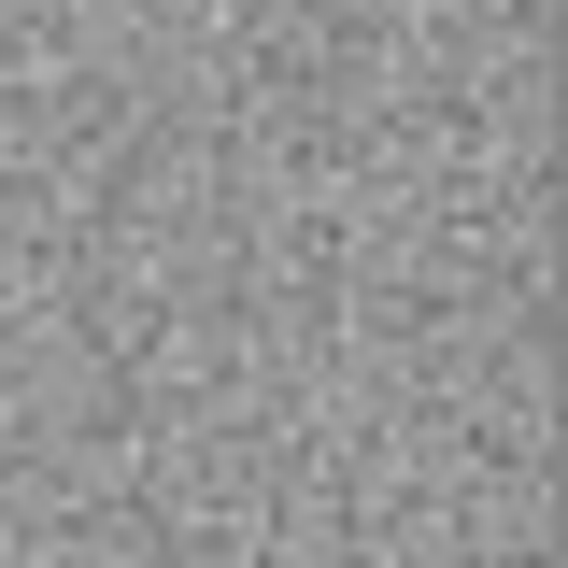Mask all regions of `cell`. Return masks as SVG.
Returning <instances> with one entry per match:
<instances>
[{"label":"cell","mask_w":568,"mask_h":568,"mask_svg":"<svg viewBox=\"0 0 568 568\" xmlns=\"http://www.w3.org/2000/svg\"><path fill=\"white\" fill-rule=\"evenodd\" d=\"M511 568H555V555H540V540H526V555H511Z\"/></svg>","instance_id":"6da1fadb"}]
</instances>
